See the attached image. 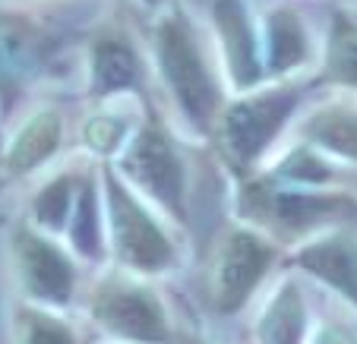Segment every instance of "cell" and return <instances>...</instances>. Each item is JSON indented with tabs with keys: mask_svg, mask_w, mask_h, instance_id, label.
<instances>
[{
	"mask_svg": "<svg viewBox=\"0 0 357 344\" xmlns=\"http://www.w3.org/2000/svg\"><path fill=\"white\" fill-rule=\"evenodd\" d=\"M313 82H266L243 95H231L218 123L212 130L209 142L215 146L225 168L234 174V180L253 177L266 168L278 152V139L294 130L301 111L307 108L313 95Z\"/></svg>",
	"mask_w": 357,
	"mask_h": 344,
	"instance_id": "obj_2",
	"label": "cell"
},
{
	"mask_svg": "<svg viewBox=\"0 0 357 344\" xmlns=\"http://www.w3.org/2000/svg\"><path fill=\"white\" fill-rule=\"evenodd\" d=\"M63 243L73 250V256L82 265H95V269L105 265L108 269V224H105V196H101L98 162L89 164L86 174H82Z\"/></svg>",
	"mask_w": 357,
	"mask_h": 344,
	"instance_id": "obj_15",
	"label": "cell"
},
{
	"mask_svg": "<svg viewBox=\"0 0 357 344\" xmlns=\"http://www.w3.org/2000/svg\"><path fill=\"white\" fill-rule=\"evenodd\" d=\"M313 331L317 325L307 300V278L288 269L259 304L253 319V344H310Z\"/></svg>",
	"mask_w": 357,
	"mask_h": 344,
	"instance_id": "obj_12",
	"label": "cell"
},
{
	"mask_svg": "<svg viewBox=\"0 0 357 344\" xmlns=\"http://www.w3.org/2000/svg\"><path fill=\"white\" fill-rule=\"evenodd\" d=\"M288 263L297 275L332 290L338 300L357 310V230L351 224L303 240L291 250Z\"/></svg>",
	"mask_w": 357,
	"mask_h": 344,
	"instance_id": "obj_10",
	"label": "cell"
},
{
	"mask_svg": "<svg viewBox=\"0 0 357 344\" xmlns=\"http://www.w3.org/2000/svg\"><path fill=\"white\" fill-rule=\"evenodd\" d=\"M212 29L222 57V76L231 95H243L266 86V61H263V35L250 16L243 0H212Z\"/></svg>",
	"mask_w": 357,
	"mask_h": 344,
	"instance_id": "obj_9",
	"label": "cell"
},
{
	"mask_svg": "<svg viewBox=\"0 0 357 344\" xmlns=\"http://www.w3.org/2000/svg\"><path fill=\"white\" fill-rule=\"evenodd\" d=\"M284 247L266 237L263 230L234 221L222 230L206 269V297L215 316H237L266 288L278 269Z\"/></svg>",
	"mask_w": 357,
	"mask_h": 344,
	"instance_id": "obj_7",
	"label": "cell"
},
{
	"mask_svg": "<svg viewBox=\"0 0 357 344\" xmlns=\"http://www.w3.org/2000/svg\"><path fill=\"white\" fill-rule=\"evenodd\" d=\"M67 142V120L57 108H41L13 133L3 149V168L10 177H29L47 168Z\"/></svg>",
	"mask_w": 357,
	"mask_h": 344,
	"instance_id": "obj_17",
	"label": "cell"
},
{
	"mask_svg": "<svg viewBox=\"0 0 357 344\" xmlns=\"http://www.w3.org/2000/svg\"><path fill=\"white\" fill-rule=\"evenodd\" d=\"M317 86H329L344 95L357 92V19L348 13H335L329 22Z\"/></svg>",
	"mask_w": 357,
	"mask_h": 344,
	"instance_id": "obj_20",
	"label": "cell"
},
{
	"mask_svg": "<svg viewBox=\"0 0 357 344\" xmlns=\"http://www.w3.org/2000/svg\"><path fill=\"white\" fill-rule=\"evenodd\" d=\"M82 306L108 344H171L177 335L171 310L155 284L114 265L95 278Z\"/></svg>",
	"mask_w": 357,
	"mask_h": 344,
	"instance_id": "obj_6",
	"label": "cell"
},
{
	"mask_svg": "<svg viewBox=\"0 0 357 344\" xmlns=\"http://www.w3.org/2000/svg\"><path fill=\"white\" fill-rule=\"evenodd\" d=\"M171 344H215V341H206V338H199V335H181V331H177Z\"/></svg>",
	"mask_w": 357,
	"mask_h": 344,
	"instance_id": "obj_24",
	"label": "cell"
},
{
	"mask_svg": "<svg viewBox=\"0 0 357 344\" xmlns=\"http://www.w3.org/2000/svg\"><path fill=\"white\" fill-rule=\"evenodd\" d=\"M10 259L26 304L67 313L79 297L82 263L61 237L38 230L29 218L10 230Z\"/></svg>",
	"mask_w": 357,
	"mask_h": 344,
	"instance_id": "obj_8",
	"label": "cell"
},
{
	"mask_svg": "<svg viewBox=\"0 0 357 344\" xmlns=\"http://www.w3.org/2000/svg\"><path fill=\"white\" fill-rule=\"evenodd\" d=\"M51 38L26 16L0 13V102L3 108L16 102V95L47 67Z\"/></svg>",
	"mask_w": 357,
	"mask_h": 344,
	"instance_id": "obj_14",
	"label": "cell"
},
{
	"mask_svg": "<svg viewBox=\"0 0 357 344\" xmlns=\"http://www.w3.org/2000/svg\"><path fill=\"white\" fill-rule=\"evenodd\" d=\"M310 344H357V335L344 322H317Z\"/></svg>",
	"mask_w": 357,
	"mask_h": 344,
	"instance_id": "obj_23",
	"label": "cell"
},
{
	"mask_svg": "<svg viewBox=\"0 0 357 344\" xmlns=\"http://www.w3.org/2000/svg\"><path fill=\"white\" fill-rule=\"evenodd\" d=\"M111 164L174 228L190 224V164L181 152V142L174 139L165 117L152 111V104L142 108L133 136Z\"/></svg>",
	"mask_w": 357,
	"mask_h": 344,
	"instance_id": "obj_5",
	"label": "cell"
},
{
	"mask_svg": "<svg viewBox=\"0 0 357 344\" xmlns=\"http://www.w3.org/2000/svg\"><path fill=\"white\" fill-rule=\"evenodd\" d=\"M294 139L323 152L344 171H357V102L338 92L307 104L294 123Z\"/></svg>",
	"mask_w": 357,
	"mask_h": 344,
	"instance_id": "obj_13",
	"label": "cell"
},
{
	"mask_svg": "<svg viewBox=\"0 0 357 344\" xmlns=\"http://www.w3.org/2000/svg\"><path fill=\"white\" fill-rule=\"evenodd\" d=\"M357 218V199L348 189H313L282 183L257 171L237 180L234 221L263 230L282 247H301L303 240L332 228H344Z\"/></svg>",
	"mask_w": 357,
	"mask_h": 344,
	"instance_id": "obj_3",
	"label": "cell"
},
{
	"mask_svg": "<svg viewBox=\"0 0 357 344\" xmlns=\"http://www.w3.org/2000/svg\"><path fill=\"white\" fill-rule=\"evenodd\" d=\"M142 3H146V7H162L165 0H142Z\"/></svg>",
	"mask_w": 357,
	"mask_h": 344,
	"instance_id": "obj_25",
	"label": "cell"
},
{
	"mask_svg": "<svg viewBox=\"0 0 357 344\" xmlns=\"http://www.w3.org/2000/svg\"><path fill=\"white\" fill-rule=\"evenodd\" d=\"M263 174L275 177L282 183H294V187H313V189H348L344 187V168L326 158L323 152L310 149L307 142L291 139L282 152L266 162Z\"/></svg>",
	"mask_w": 357,
	"mask_h": 344,
	"instance_id": "obj_18",
	"label": "cell"
},
{
	"mask_svg": "<svg viewBox=\"0 0 357 344\" xmlns=\"http://www.w3.org/2000/svg\"><path fill=\"white\" fill-rule=\"evenodd\" d=\"M146 61L139 47L123 35H98L86 51V95L92 102L146 98Z\"/></svg>",
	"mask_w": 357,
	"mask_h": 344,
	"instance_id": "obj_11",
	"label": "cell"
},
{
	"mask_svg": "<svg viewBox=\"0 0 357 344\" xmlns=\"http://www.w3.org/2000/svg\"><path fill=\"white\" fill-rule=\"evenodd\" d=\"M16 344H82V338L63 313L22 304L16 310Z\"/></svg>",
	"mask_w": 357,
	"mask_h": 344,
	"instance_id": "obj_22",
	"label": "cell"
},
{
	"mask_svg": "<svg viewBox=\"0 0 357 344\" xmlns=\"http://www.w3.org/2000/svg\"><path fill=\"white\" fill-rule=\"evenodd\" d=\"M114 102H105L95 114H89L79 127V142L82 149L95 158V162H117V155L123 152V146L130 142L139 117H123V111H111ZM146 108V104H142Z\"/></svg>",
	"mask_w": 357,
	"mask_h": 344,
	"instance_id": "obj_21",
	"label": "cell"
},
{
	"mask_svg": "<svg viewBox=\"0 0 357 344\" xmlns=\"http://www.w3.org/2000/svg\"><path fill=\"white\" fill-rule=\"evenodd\" d=\"M105 224H108V265L136 278L168 275L181 265L177 228L142 199L111 162H98Z\"/></svg>",
	"mask_w": 357,
	"mask_h": 344,
	"instance_id": "obj_4",
	"label": "cell"
},
{
	"mask_svg": "<svg viewBox=\"0 0 357 344\" xmlns=\"http://www.w3.org/2000/svg\"><path fill=\"white\" fill-rule=\"evenodd\" d=\"M105 344H108V341H105Z\"/></svg>",
	"mask_w": 357,
	"mask_h": 344,
	"instance_id": "obj_26",
	"label": "cell"
},
{
	"mask_svg": "<svg viewBox=\"0 0 357 344\" xmlns=\"http://www.w3.org/2000/svg\"><path fill=\"white\" fill-rule=\"evenodd\" d=\"M86 168H63L54 171L29 199V221L45 234H54L63 240L67 234L70 215H73V203L79 193V183Z\"/></svg>",
	"mask_w": 357,
	"mask_h": 344,
	"instance_id": "obj_19",
	"label": "cell"
},
{
	"mask_svg": "<svg viewBox=\"0 0 357 344\" xmlns=\"http://www.w3.org/2000/svg\"><path fill=\"white\" fill-rule=\"evenodd\" d=\"M259 35H263V61L269 82H284L313 63L310 29L294 7H272Z\"/></svg>",
	"mask_w": 357,
	"mask_h": 344,
	"instance_id": "obj_16",
	"label": "cell"
},
{
	"mask_svg": "<svg viewBox=\"0 0 357 344\" xmlns=\"http://www.w3.org/2000/svg\"><path fill=\"white\" fill-rule=\"evenodd\" d=\"M152 67L168 95L181 130L193 139H209L231 92L222 70L212 63L193 22L177 10L165 13L152 29Z\"/></svg>",
	"mask_w": 357,
	"mask_h": 344,
	"instance_id": "obj_1",
	"label": "cell"
}]
</instances>
